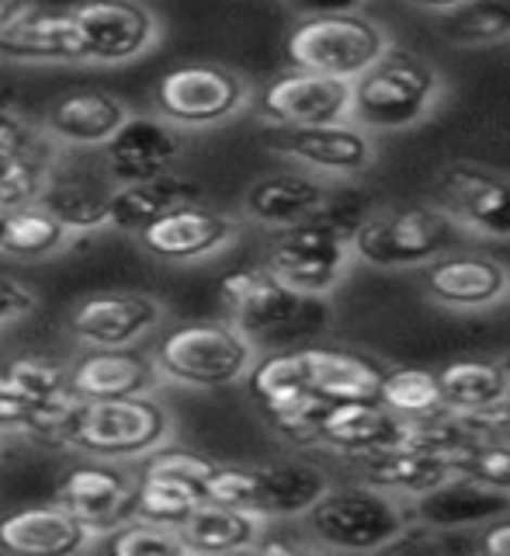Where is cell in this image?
I'll return each instance as SVG.
<instances>
[{
	"instance_id": "6da1fadb",
	"label": "cell",
	"mask_w": 510,
	"mask_h": 556,
	"mask_svg": "<svg viewBox=\"0 0 510 556\" xmlns=\"http://www.w3.org/2000/svg\"><path fill=\"white\" fill-rule=\"evenodd\" d=\"M150 358L161 382L188 390H226L247 376L257 344L230 320H184L156 338Z\"/></svg>"
},
{
	"instance_id": "7a4b0ae2",
	"label": "cell",
	"mask_w": 510,
	"mask_h": 556,
	"mask_svg": "<svg viewBox=\"0 0 510 556\" xmlns=\"http://www.w3.org/2000/svg\"><path fill=\"white\" fill-rule=\"evenodd\" d=\"M174 442V417L153 400V393L115 396V400H80L74 421L66 428L63 448H74L87 459L139 463L153 448Z\"/></svg>"
},
{
	"instance_id": "3957f363",
	"label": "cell",
	"mask_w": 510,
	"mask_h": 556,
	"mask_svg": "<svg viewBox=\"0 0 510 556\" xmlns=\"http://www.w3.org/2000/svg\"><path fill=\"white\" fill-rule=\"evenodd\" d=\"M219 300L230 309V324H237L254 344L313 338L330 324V306L323 295L289 289L264 265L226 271L219 282Z\"/></svg>"
},
{
	"instance_id": "277c9868",
	"label": "cell",
	"mask_w": 510,
	"mask_h": 556,
	"mask_svg": "<svg viewBox=\"0 0 510 556\" xmlns=\"http://www.w3.org/2000/svg\"><path fill=\"white\" fill-rule=\"evenodd\" d=\"M437 94L442 77L437 70L407 49H385L382 56L350 80V112L347 118L361 129H407L424 118Z\"/></svg>"
},
{
	"instance_id": "5b68a950",
	"label": "cell",
	"mask_w": 510,
	"mask_h": 556,
	"mask_svg": "<svg viewBox=\"0 0 510 556\" xmlns=\"http://www.w3.org/2000/svg\"><path fill=\"white\" fill-rule=\"evenodd\" d=\"M298 518H303V532L313 539L316 549L337 553L385 549L410 526V515H403L390 494L368 483L327 486Z\"/></svg>"
},
{
	"instance_id": "8992f818",
	"label": "cell",
	"mask_w": 510,
	"mask_h": 556,
	"mask_svg": "<svg viewBox=\"0 0 510 556\" xmlns=\"http://www.w3.org/2000/svg\"><path fill=\"white\" fill-rule=\"evenodd\" d=\"M327 486V469L309 459H268L254 466L219 463L213 480H208L205 497L254 511L264 521H285L303 515Z\"/></svg>"
},
{
	"instance_id": "52a82bcc",
	"label": "cell",
	"mask_w": 510,
	"mask_h": 556,
	"mask_svg": "<svg viewBox=\"0 0 510 556\" xmlns=\"http://www.w3.org/2000/svg\"><path fill=\"white\" fill-rule=\"evenodd\" d=\"M350 230L355 223H341L320 208L303 223L278 226L264 243L260 265L295 292L327 295L350 261Z\"/></svg>"
},
{
	"instance_id": "ba28073f",
	"label": "cell",
	"mask_w": 510,
	"mask_h": 556,
	"mask_svg": "<svg viewBox=\"0 0 510 556\" xmlns=\"http://www.w3.org/2000/svg\"><path fill=\"white\" fill-rule=\"evenodd\" d=\"M385 49H390V35L361 11L303 14L285 39V60L309 74L355 80Z\"/></svg>"
},
{
	"instance_id": "9c48e42d",
	"label": "cell",
	"mask_w": 510,
	"mask_h": 556,
	"mask_svg": "<svg viewBox=\"0 0 510 556\" xmlns=\"http://www.w3.org/2000/svg\"><path fill=\"white\" fill-rule=\"evenodd\" d=\"M455 237H459V223L445 208H385V213H372L355 223L350 257L372 268H413L428 265L445 251H455Z\"/></svg>"
},
{
	"instance_id": "30bf717a",
	"label": "cell",
	"mask_w": 510,
	"mask_h": 556,
	"mask_svg": "<svg viewBox=\"0 0 510 556\" xmlns=\"http://www.w3.org/2000/svg\"><path fill=\"white\" fill-rule=\"evenodd\" d=\"M251 104V84L222 63H181L153 84V115L178 129H213Z\"/></svg>"
},
{
	"instance_id": "8fae6325",
	"label": "cell",
	"mask_w": 510,
	"mask_h": 556,
	"mask_svg": "<svg viewBox=\"0 0 510 556\" xmlns=\"http://www.w3.org/2000/svg\"><path fill=\"white\" fill-rule=\"evenodd\" d=\"M115 181L104 167L98 150H66L56 147L39 191V205H46L69 233H94L109 226V205L115 195Z\"/></svg>"
},
{
	"instance_id": "7c38bea8",
	"label": "cell",
	"mask_w": 510,
	"mask_h": 556,
	"mask_svg": "<svg viewBox=\"0 0 510 556\" xmlns=\"http://www.w3.org/2000/svg\"><path fill=\"white\" fill-rule=\"evenodd\" d=\"M69 17L80 63L122 66L161 42V17L143 0H80Z\"/></svg>"
},
{
	"instance_id": "4fadbf2b",
	"label": "cell",
	"mask_w": 510,
	"mask_h": 556,
	"mask_svg": "<svg viewBox=\"0 0 510 556\" xmlns=\"http://www.w3.org/2000/svg\"><path fill=\"white\" fill-rule=\"evenodd\" d=\"M240 226L243 223L237 216L195 199L174 205L164 216L146 223L136 240L161 265H195V261L216 257L226 248H233Z\"/></svg>"
},
{
	"instance_id": "5bb4252c",
	"label": "cell",
	"mask_w": 510,
	"mask_h": 556,
	"mask_svg": "<svg viewBox=\"0 0 510 556\" xmlns=\"http://www.w3.org/2000/svg\"><path fill=\"white\" fill-rule=\"evenodd\" d=\"M167 324V306L150 292L104 289L74 303L66 317L80 348H136Z\"/></svg>"
},
{
	"instance_id": "9a60e30c",
	"label": "cell",
	"mask_w": 510,
	"mask_h": 556,
	"mask_svg": "<svg viewBox=\"0 0 510 556\" xmlns=\"http://www.w3.org/2000/svg\"><path fill=\"white\" fill-rule=\"evenodd\" d=\"M56 504H63L91 535H109L136 515V473H126L109 459L77 463L63 473Z\"/></svg>"
},
{
	"instance_id": "2e32d148",
	"label": "cell",
	"mask_w": 510,
	"mask_h": 556,
	"mask_svg": "<svg viewBox=\"0 0 510 556\" xmlns=\"http://www.w3.org/2000/svg\"><path fill=\"white\" fill-rule=\"evenodd\" d=\"M264 147L316 174H361L375 156L372 139L350 118L327 126H271Z\"/></svg>"
},
{
	"instance_id": "e0dca14e",
	"label": "cell",
	"mask_w": 510,
	"mask_h": 556,
	"mask_svg": "<svg viewBox=\"0 0 510 556\" xmlns=\"http://www.w3.org/2000/svg\"><path fill=\"white\" fill-rule=\"evenodd\" d=\"M350 112V80L289 66L257 94V115L268 126H327Z\"/></svg>"
},
{
	"instance_id": "ac0fdd59",
	"label": "cell",
	"mask_w": 510,
	"mask_h": 556,
	"mask_svg": "<svg viewBox=\"0 0 510 556\" xmlns=\"http://www.w3.org/2000/svg\"><path fill=\"white\" fill-rule=\"evenodd\" d=\"M442 208L472 233L510 240V178L480 164H451L437 174Z\"/></svg>"
},
{
	"instance_id": "d6986e66",
	"label": "cell",
	"mask_w": 510,
	"mask_h": 556,
	"mask_svg": "<svg viewBox=\"0 0 510 556\" xmlns=\"http://www.w3.org/2000/svg\"><path fill=\"white\" fill-rule=\"evenodd\" d=\"M184 150H188L184 129L170 126L161 115L132 112L98 153L104 167H109L112 181L129 185V181L153 178L161 170H170L184 156Z\"/></svg>"
},
{
	"instance_id": "ffe728a7",
	"label": "cell",
	"mask_w": 510,
	"mask_h": 556,
	"mask_svg": "<svg viewBox=\"0 0 510 556\" xmlns=\"http://www.w3.org/2000/svg\"><path fill=\"white\" fill-rule=\"evenodd\" d=\"M424 286L434 303L448 309H486L510 295V268L476 251H445L428 261Z\"/></svg>"
},
{
	"instance_id": "44dd1931",
	"label": "cell",
	"mask_w": 510,
	"mask_h": 556,
	"mask_svg": "<svg viewBox=\"0 0 510 556\" xmlns=\"http://www.w3.org/2000/svg\"><path fill=\"white\" fill-rule=\"evenodd\" d=\"M161 387V372L139 348H80L66 362V390L77 400L139 396Z\"/></svg>"
},
{
	"instance_id": "7402d4cb",
	"label": "cell",
	"mask_w": 510,
	"mask_h": 556,
	"mask_svg": "<svg viewBox=\"0 0 510 556\" xmlns=\"http://www.w3.org/2000/svg\"><path fill=\"white\" fill-rule=\"evenodd\" d=\"M132 115L129 101L101 87H77L49 104L39 118L42 132L66 150H101Z\"/></svg>"
},
{
	"instance_id": "603a6c76",
	"label": "cell",
	"mask_w": 510,
	"mask_h": 556,
	"mask_svg": "<svg viewBox=\"0 0 510 556\" xmlns=\"http://www.w3.org/2000/svg\"><path fill=\"white\" fill-rule=\"evenodd\" d=\"M410 421L382 407L379 400H341L330 404L320 428H316L313 445H323L344 456H361L375 448H396L407 442Z\"/></svg>"
},
{
	"instance_id": "cb8c5ba5",
	"label": "cell",
	"mask_w": 510,
	"mask_h": 556,
	"mask_svg": "<svg viewBox=\"0 0 510 556\" xmlns=\"http://www.w3.org/2000/svg\"><path fill=\"white\" fill-rule=\"evenodd\" d=\"M4 63H80L69 8L22 4L0 25Z\"/></svg>"
},
{
	"instance_id": "d4e9b609",
	"label": "cell",
	"mask_w": 510,
	"mask_h": 556,
	"mask_svg": "<svg viewBox=\"0 0 510 556\" xmlns=\"http://www.w3.org/2000/svg\"><path fill=\"white\" fill-rule=\"evenodd\" d=\"M510 511V494L494 491L466 473H451L448 480L434 483L431 491L413 497L410 518L431 529H480Z\"/></svg>"
},
{
	"instance_id": "484cf974",
	"label": "cell",
	"mask_w": 510,
	"mask_h": 556,
	"mask_svg": "<svg viewBox=\"0 0 510 556\" xmlns=\"http://www.w3.org/2000/svg\"><path fill=\"white\" fill-rule=\"evenodd\" d=\"M327 205H330V191L309 170L264 174V178H257L247 191H243V219L268 226V230L303 223Z\"/></svg>"
},
{
	"instance_id": "4316f807",
	"label": "cell",
	"mask_w": 510,
	"mask_h": 556,
	"mask_svg": "<svg viewBox=\"0 0 510 556\" xmlns=\"http://www.w3.org/2000/svg\"><path fill=\"white\" fill-rule=\"evenodd\" d=\"M91 532L63 504H31L0 518V549L22 556H74L91 546Z\"/></svg>"
},
{
	"instance_id": "83f0119b",
	"label": "cell",
	"mask_w": 510,
	"mask_h": 556,
	"mask_svg": "<svg viewBox=\"0 0 510 556\" xmlns=\"http://www.w3.org/2000/svg\"><path fill=\"white\" fill-rule=\"evenodd\" d=\"M303 348L309 393H320L330 404L341 400H379L385 365L361 352L337 344H298Z\"/></svg>"
},
{
	"instance_id": "f1b7e54d",
	"label": "cell",
	"mask_w": 510,
	"mask_h": 556,
	"mask_svg": "<svg viewBox=\"0 0 510 556\" xmlns=\"http://www.w3.org/2000/svg\"><path fill=\"white\" fill-rule=\"evenodd\" d=\"M195 199H202V185L195 178H188V174H181L178 167L161 170L143 181L118 185L109 205V230L136 237L146 223L164 216L167 208L181 202H195Z\"/></svg>"
},
{
	"instance_id": "f546056e",
	"label": "cell",
	"mask_w": 510,
	"mask_h": 556,
	"mask_svg": "<svg viewBox=\"0 0 510 556\" xmlns=\"http://www.w3.org/2000/svg\"><path fill=\"white\" fill-rule=\"evenodd\" d=\"M350 459L361 469V483L385 494H407V497L424 494L434 483H442L455 473V466L448 459L431 456V452H420V448H407V445L361 452V456H350Z\"/></svg>"
},
{
	"instance_id": "4dcf8cb0",
	"label": "cell",
	"mask_w": 510,
	"mask_h": 556,
	"mask_svg": "<svg viewBox=\"0 0 510 556\" xmlns=\"http://www.w3.org/2000/svg\"><path fill=\"white\" fill-rule=\"evenodd\" d=\"M264 521L254 511L233 508V504L219 501H202L195 511L184 518V526L178 529L188 553L202 556H222V553H247L264 532Z\"/></svg>"
},
{
	"instance_id": "1f68e13d",
	"label": "cell",
	"mask_w": 510,
	"mask_h": 556,
	"mask_svg": "<svg viewBox=\"0 0 510 556\" xmlns=\"http://www.w3.org/2000/svg\"><path fill=\"white\" fill-rule=\"evenodd\" d=\"M69 243H74V233L39 202L0 213V254L4 257L42 261V257L66 251Z\"/></svg>"
},
{
	"instance_id": "d6a6232c",
	"label": "cell",
	"mask_w": 510,
	"mask_h": 556,
	"mask_svg": "<svg viewBox=\"0 0 510 556\" xmlns=\"http://www.w3.org/2000/svg\"><path fill=\"white\" fill-rule=\"evenodd\" d=\"M437 387H442L445 407L455 414H480L486 407L500 404L510 390V376L500 362L483 358H462L451 362L437 372Z\"/></svg>"
},
{
	"instance_id": "836d02e7",
	"label": "cell",
	"mask_w": 510,
	"mask_h": 556,
	"mask_svg": "<svg viewBox=\"0 0 510 556\" xmlns=\"http://www.w3.org/2000/svg\"><path fill=\"white\" fill-rule=\"evenodd\" d=\"M243 382H247V393L260 410L285 404V400L298 393H309L303 348L292 344V348H275L268 355H257Z\"/></svg>"
},
{
	"instance_id": "e575fe53",
	"label": "cell",
	"mask_w": 510,
	"mask_h": 556,
	"mask_svg": "<svg viewBox=\"0 0 510 556\" xmlns=\"http://www.w3.org/2000/svg\"><path fill=\"white\" fill-rule=\"evenodd\" d=\"M437 31L455 46H494L510 39V0H462L442 14Z\"/></svg>"
},
{
	"instance_id": "d590c367",
	"label": "cell",
	"mask_w": 510,
	"mask_h": 556,
	"mask_svg": "<svg viewBox=\"0 0 510 556\" xmlns=\"http://www.w3.org/2000/svg\"><path fill=\"white\" fill-rule=\"evenodd\" d=\"M205 501L202 491L188 486L174 477L164 473H136V515L132 518H146L156 521V526H170V529H181L184 518L199 508Z\"/></svg>"
},
{
	"instance_id": "8d00e7d4",
	"label": "cell",
	"mask_w": 510,
	"mask_h": 556,
	"mask_svg": "<svg viewBox=\"0 0 510 556\" xmlns=\"http://www.w3.org/2000/svg\"><path fill=\"white\" fill-rule=\"evenodd\" d=\"M60 393H66V362L46 355H14L0 362V400L39 404Z\"/></svg>"
},
{
	"instance_id": "74e56055",
	"label": "cell",
	"mask_w": 510,
	"mask_h": 556,
	"mask_svg": "<svg viewBox=\"0 0 510 556\" xmlns=\"http://www.w3.org/2000/svg\"><path fill=\"white\" fill-rule=\"evenodd\" d=\"M379 404L399 417H407V421H424V417L448 410L442 387H437V376L428 369H385L379 387Z\"/></svg>"
},
{
	"instance_id": "f35d334b",
	"label": "cell",
	"mask_w": 510,
	"mask_h": 556,
	"mask_svg": "<svg viewBox=\"0 0 510 556\" xmlns=\"http://www.w3.org/2000/svg\"><path fill=\"white\" fill-rule=\"evenodd\" d=\"M109 553L115 556H181L188 553L178 529L156 526L146 518H129L126 526L109 532Z\"/></svg>"
},
{
	"instance_id": "ab89813d",
	"label": "cell",
	"mask_w": 510,
	"mask_h": 556,
	"mask_svg": "<svg viewBox=\"0 0 510 556\" xmlns=\"http://www.w3.org/2000/svg\"><path fill=\"white\" fill-rule=\"evenodd\" d=\"M327 407H330V400H323L320 393H298V396L285 400V404L268 407L260 414H264V421L271 425V431L281 434V439H289L295 445H313L316 428H320Z\"/></svg>"
},
{
	"instance_id": "60d3db41",
	"label": "cell",
	"mask_w": 510,
	"mask_h": 556,
	"mask_svg": "<svg viewBox=\"0 0 510 556\" xmlns=\"http://www.w3.org/2000/svg\"><path fill=\"white\" fill-rule=\"evenodd\" d=\"M216 459H208L202 456V452H191V448H178V445H161V448H153L150 456L139 459V469L143 473H164V477H174V480H181L188 486H195V491L205 494V486L208 480H213L216 473Z\"/></svg>"
},
{
	"instance_id": "b9f144b4",
	"label": "cell",
	"mask_w": 510,
	"mask_h": 556,
	"mask_svg": "<svg viewBox=\"0 0 510 556\" xmlns=\"http://www.w3.org/2000/svg\"><path fill=\"white\" fill-rule=\"evenodd\" d=\"M455 473H466L494 491L510 494V439H483L472 445L455 466Z\"/></svg>"
},
{
	"instance_id": "7bdbcfd3",
	"label": "cell",
	"mask_w": 510,
	"mask_h": 556,
	"mask_svg": "<svg viewBox=\"0 0 510 556\" xmlns=\"http://www.w3.org/2000/svg\"><path fill=\"white\" fill-rule=\"evenodd\" d=\"M35 309H39V292L22 278L0 271V330L28 320Z\"/></svg>"
},
{
	"instance_id": "ee69618b",
	"label": "cell",
	"mask_w": 510,
	"mask_h": 556,
	"mask_svg": "<svg viewBox=\"0 0 510 556\" xmlns=\"http://www.w3.org/2000/svg\"><path fill=\"white\" fill-rule=\"evenodd\" d=\"M35 126H39V118L31 115L28 101L17 91H11V87H0V139L31 132Z\"/></svg>"
},
{
	"instance_id": "f6af8a7d",
	"label": "cell",
	"mask_w": 510,
	"mask_h": 556,
	"mask_svg": "<svg viewBox=\"0 0 510 556\" xmlns=\"http://www.w3.org/2000/svg\"><path fill=\"white\" fill-rule=\"evenodd\" d=\"M466 417L483 434H489V439H510V390H507V396L500 400V404L486 407L480 414H466Z\"/></svg>"
},
{
	"instance_id": "bcb514c9",
	"label": "cell",
	"mask_w": 510,
	"mask_h": 556,
	"mask_svg": "<svg viewBox=\"0 0 510 556\" xmlns=\"http://www.w3.org/2000/svg\"><path fill=\"white\" fill-rule=\"evenodd\" d=\"M480 539H476V549L480 553H489V556H510V511L486 521L480 526Z\"/></svg>"
},
{
	"instance_id": "7dc6e473",
	"label": "cell",
	"mask_w": 510,
	"mask_h": 556,
	"mask_svg": "<svg viewBox=\"0 0 510 556\" xmlns=\"http://www.w3.org/2000/svg\"><path fill=\"white\" fill-rule=\"evenodd\" d=\"M303 14H341V11H361L365 0H289Z\"/></svg>"
},
{
	"instance_id": "c3c4849f",
	"label": "cell",
	"mask_w": 510,
	"mask_h": 556,
	"mask_svg": "<svg viewBox=\"0 0 510 556\" xmlns=\"http://www.w3.org/2000/svg\"><path fill=\"white\" fill-rule=\"evenodd\" d=\"M413 8H420V11H434V14H445V11H451V8H459L462 0H410Z\"/></svg>"
},
{
	"instance_id": "681fc988",
	"label": "cell",
	"mask_w": 510,
	"mask_h": 556,
	"mask_svg": "<svg viewBox=\"0 0 510 556\" xmlns=\"http://www.w3.org/2000/svg\"><path fill=\"white\" fill-rule=\"evenodd\" d=\"M22 4H25V0H0V25H4L8 17H11L17 8H22Z\"/></svg>"
},
{
	"instance_id": "f907efd6",
	"label": "cell",
	"mask_w": 510,
	"mask_h": 556,
	"mask_svg": "<svg viewBox=\"0 0 510 556\" xmlns=\"http://www.w3.org/2000/svg\"><path fill=\"white\" fill-rule=\"evenodd\" d=\"M500 365H503V372L510 376V355H503V358H500Z\"/></svg>"
},
{
	"instance_id": "816d5d0a",
	"label": "cell",
	"mask_w": 510,
	"mask_h": 556,
	"mask_svg": "<svg viewBox=\"0 0 510 556\" xmlns=\"http://www.w3.org/2000/svg\"><path fill=\"white\" fill-rule=\"evenodd\" d=\"M4 442H8V439H4V434H0V452H4Z\"/></svg>"
}]
</instances>
